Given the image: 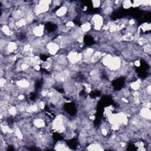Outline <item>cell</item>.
I'll list each match as a JSON object with an SVG mask.
<instances>
[{
  "instance_id": "3",
  "label": "cell",
  "mask_w": 151,
  "mask_h": 151,
  "mask_svg": "<svg viewBox=\"0 0 151 151\" xmlns=\"http://www.w3.org/2000/svg\"><path fill=\"white\" fill-rule=\"evenodd\" d=\"M33 35L37 38H41L44 33V26L42 24H38L32 28Z\"/></svg>"
},
{
  "instance_id": "1",
  "label": "cell",
  "mask_w": 151,
  "mask_h": 151,
  "mask_svg": "<svg viewBox=\"0 0 151 151\" xmlns=\"http://www.w3.org/2000/svg\"><path fill=\"white\" fill-rule=\"evenodd\" d=\"M103 21V18L100 15L96 14L91 18V25H93L94 29L100 30L104 25Z\"/></svg>"
},
{
  "instance_id": "8",
  "label": "cell",
  "mask_w": 151,
  "mask_h": 151,
  "mask_svg": "<svg viewBox=\"0 0 151 151\" xmlns=\"http://www.w3.org/2000/svg\"><path fill=\"white\" fill-rule=\"evenodd\" d=\"M92 3L94 8H98L101 5V1H92Z\"/></svg>"
},
{
  "instance_id": "4",
  "label": "cell",
  "mask_w": 151,
  "mask_h": 151,
  "mask_svg": "<svg viewBox=\"0 0 151 151\" xmlns=\"http://www.w3.org/2000/svg\"><path fill=\"white\" fill-rule=\"evenodd\" d=\"M139 115L141 119L146 120H150V110L149 108L143 107L141 109L139 112Z\"/></svg>"
},
{
  "instance_id": "5",
  "label": "cell",
  "mask_w": 151,
  "mask_h": 151,
  "mask_svg": "<svg viewBox=\"0 0 151 151\" xmlns=\"http://www.w3.org/2000/svg\"><path fill=\"white\" fill-rule=\"evenodd\" d=\"M68 12V7L67 5H63L60 7L56 11L55 15L58 17H63L66 15V14Z\"/></svg>"
},
{
  "instance_id": "2",
  "label": "cell",
  "mask_w": 151,
  "mask_h": 151,
  "mask_svg": "<svg viewBox=\"0 0 151 151\" xmlns=\"http://www.w3.org/2000/svg\"><path fill=\"white\" fill-rule=\"evenodd\" d=\"M60 48V45L56 42H49L46 44L47 52L53 55L58 52Z\"/></svg>"
},
{
  "instance_id": "7",
  "label": "cell",
  "mask_w": 151,
  "mask_h": 151,
  "mask_svg": "<svg viewBox=\"0 0 151 151\" xmlns=\"http://www.w3.org/2000/svg\"><path fill=\"white\" fill-rule=\"evenodd\" d=\"M122 5L124 9H129L132 6V1H122Z\"/></svg>"
},
{
  "instance_id": "6",
  "label": "cell",
  "mask_w": 151,
  "mask_h": 151,
  "mask_svg": "<svg viewBox=\"0 0 151 151\" xmlns=\"http://www.w3.org/2000/svg\"><path fill=\"white\" fill-rule=\"evenodd\" d=\"M81 30L84 32H88V31L90 30L91 29V24L90 22H86L84 23H83L81 27H80Z\"/></svg>"
}]
</instances>
